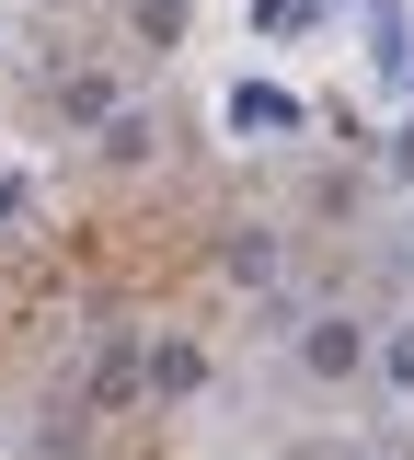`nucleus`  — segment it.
Segmentation results:
<instances>
[{
    "label": "nucleus",
    "instance_id": "obj_1",
    "mask_svg": "<svg viewBox=\"0 0 414 460\" xmlns=\"http://www.w3.org/2000/svg\"><path fill=\"white\" fill-rule=\"evenodd\" d=\"M138 392H150V345H138V334L116 323V334L92 345V380H81V402H92V414H127Z\"/></svg>",
    "mask_w": 414,
    "mask_h": 460
},
{
    "label": "nucleus",
    "instance_id": "obj_2",
    "mask_svg": "<svg viewBox=\"0 0 414 460\" xmlns=\"http://www.w3.org/2000/svg\"><path fill=\"white\" fill-rule=\"evenodd\" d=\"M299 368H311V380H357V368H368V323H346V311L299 323Z\"/></svg>",
    "mask_w": 414,
    "mask_h": 460
},
{
    "label": "nucleus",
    "instance_id": "obj_3",
    "mask_svg": "<svg viewBox=\"0 0 414 460\" xmlns=\"http://www.w3.org/2000/svg\"><path fill=\"white\" fill-rule=\"evenodd\" d=\"M219 115H231L242 138H299V127H311V104H299V93H277V81H242Z\"/></svg>",
    "mask_w": 414,
    "mask_h": 460
},
{
    "label": "nucleus",
    "instance_id": "obj_4",
    "mask_svg": "<svg viewBox=\"0 0 414 460\" xmlns=\"http://www.w3.org/2000/svg\"><path fill=\"white\" fill-rule=\"evenodd\" d=\"M368 69L380 81H414V12L403 0H368Z\"/></svg>",
    "mask_w": 414,
    "mask_h": 460
},
{
    "label": "nucleus",
    "instance_id": "obj_5",
    "mask_svg": "<svg viewBox=\"0 0 414 460\" xmlns=\"http://www.w3.org/2000/svg\"><path fill=\"white\" fill-rule=\"evenodd\" d=\"M184 392H207V357H196V345H150V402H184Z\"/></svg>",
    "mask_w": 414,
    "mask_h": 460
},
{
    "label": "nucleus",
    "instance_id": "obj_6",
    "mask_svg": "<svg viewBox=\"0 0 414 460\" xmlns=\"http://www.w3.org/2000/svg\"><path fill=\"white\" fill-rule=\"evenodd\" d=\"M58 115H69V127H104V115H116V69H69V81H58Z\"/></svg>",
    "mask_w": 414,
    "mask_h": 460
},
{
    "label": "nucleus",
    "instance_id": "obj_7",
    "mask_svg": "<svg viewBox=\"0 0 414 460\" xmlns=\"http://www.w3.org/2000/svg\"><path fill=\"white\" fill-rule=\"evenodd\" d=\"M368 357H380V380H392V392H403V402H414V323H392V334L368 345Z\"/></svg>",
    "mask_w": 414,
    "mask_h": 460
},
{
    "label": "nucleus",
    "instance_id": "obj_8",
    "mask_svg": "<svg viewBox=\"0 0 414 460\" xmlns=\"http://www.w3.org/2000/svg\"><path fill=\"white\" fill-rule=\"evenodd\" d=\"M127 23H138L150 47H184V0H127Z\"/></svg>",
    "mask_w": 414,
    "mask_h": 460
},
{
    "label": "nucleus",
    "instance_id": "obj_9",
    "mask_svg": "<svg viewBox=\"0 0 414 460\" xmlns=\"http://www.w3.org/2000/svg\"><path fill=\"white\" fill-rule=\"evenodd\" d=\"M231 277H242V288L277 277V242H265V230H242V242H231Z\"/></svg>",
    "mask_w": 414,
    "mask_h": 460
},
{
    "label": "nucleus",
    "instance_id": "obj_10",
    "mask_svg": "<svg viewBox=\"0 0 414 460\" xmlns=\"http://www.w3.org/2000/svg\"><path fill=\"white\" fill-rule=\"evenodd\" d=\"M311 12H322V0H253V23H265V35H299Z\"/></svg>",
    "mask_w": 414,
    "mask_h": 460
},
{
    "label": "nucleus",
    "instance_id": "obj_11",
    "mask_svg": "<svg viewBox=\"0 0 414 460\" xmlns=\"http://www.w3.org/2000/svg\"><path fill=\"white\" fill-rule=\"evenodd\" d=\"M23 208H35V184H23V172H0V219H23Z\"/></svg>",
    "mask_w": 414,
    "mask_h": 460
},
{
    "label": "nucleus",
    "instance_id": "obj_12",
    "mask_svg": "<svg viewBox=\"0 0 414 460\" xmlns=\"http://www.w3.org/2000/svg\"><path fill=\"white\" fill-rule=\"evenodd\" d=\"M403 253H414V230H403Z\"/></svg>",
    "mask_w": 414,
    "mask_h": 460
},
{
    "label": "nucleus",
    "instance_id": "obj_13",
    "mask_svg": "<svg viewBox=\"0 0 414 460\" xmlns=\"http://www.w3.org/2000/svg\"><path fill=\"white\" fill-rule=\"evenodd\" d=\"M392 460H414V449H392Z\"/></svg>",
    "mask_w": 414,
    "mask_h": 460
}]
</instances>
